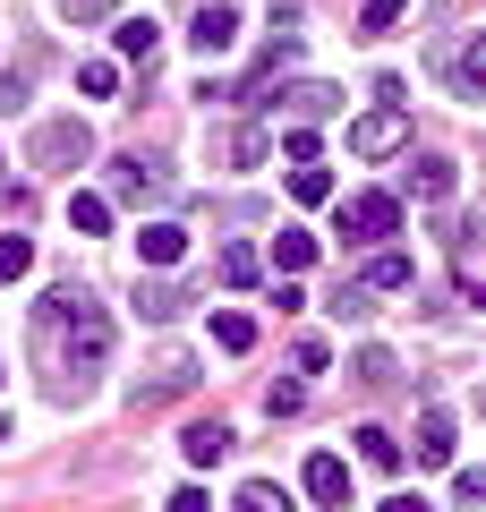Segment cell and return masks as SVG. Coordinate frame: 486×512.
Segmentation results:
<instances>
[{"label":"cell","instance_id":"6da1fadb","mask_svg":"<svg viewBox=\"0 0 486 512\" xmlns=\"http://www.w3.org/2000/svg\"><path fill=\"white\" fill-rule=\"evenodd\" d=\"M43 325L60 333V367H77V384L111 359V316H103V299H94L86 282H60V291L43 299Z\"/></svg>","mask_w":486,"mask_h":512},{"label":"cell","instance_id":"7a4b0ae2","mask_svg":"<svg viewBox=\"0 0 486 512\" xmlns=\"http://www.w3.org/2000/svg\"><path fill=\"white\" fill-rule=\"evenodd\" d=\"M427 69L444 77L452 103H478V94H486V35H478V26H461L452 43H435V52H427Z\"/></svg>","mask_w":486,"mask_h":512},{"label":"cell","instance_id":"3957f363","mask_svg":"<svg viewBox=\"0 0 486 512\" xmlns=\"http://www.w3.org/2000/svg\"><path fill=\"white\" fill-rule=\"evenodd\" d=\"M393 231H401V197H384V188L342 197V239H350V248H384Z\"/></svg>","mask_w":486,"mask_h":512},{"label":"cell","instance_id":"277c9868","mask_svg":"<svg viewBox=\"0 0 486 512\" xmlns=\"http://www.w3.org/2000/svg\"><path fill=\"white\" fill-rule=\"evenodd\" d=\"M26 163H35V171H77V163H94V128H86V120H43L35 146H26Z\"/></svg>","mask_w":486,"mask_h":512},{"label":"cell","instance_id":"5b68a950","mask_svg":"<svg viewBox=\"0 0 486 512\" xmlns=\"http://www.w3.org/2000/svg\"><path fill=\"white\" fill-rule=\"evenodd\" d=\"M188 43H197V60H222L239 43V9H231V0H205L197 18H188Z\"/></svg>","mask_w":486,"mask_h":512},{"label":"cell","instance_id":"8992f818","mask_svg":"<svg viewBox=\"0 0 486 512\" xmlns=\"http://www.w3.org/2000/svg\"><path fill=\"white\" fill-rule=\"evenodd\" d=\"M410 146V111H367L350 120V154H401Z\"/></svg>","mask_w":486,"mask_h":512},{"label":"cell","instance_id":"52a82bcc","mask_svg":"<svg viewBox=\"0 0 486 512\" xmlns=\"http://www.w3.org/2000/svg\"><path fill=\"white\" fill-rule=\"evenodd\" d=\"M162 188H171V171L145 163V154H137V163H111V197H120V205H154Z\"/></svg>","mask_w":486,"mask_h":512},{"label":"cell","instance_id":"ba28073f","mask_svg":"<svg viewBox=\"0 0 486 512\" xmlns=\"http://www.w3.org/2000/svg\"><path fill=\"white\" fill-rule=\"evenodd\" d=\"M307 495H316V512H350V470H342V453H316V461H307Z\"/></svg>","mask_w":486,"mask_h":512},{"label":"cell","instance_id":"9c48e42d","mask_svg":"<svg viewBox=\"0 0 486 512\" xmlns=\"http://www.w3.org/2000/svg\"><path fill=\"white\" fill-rule=\"evenodd\" d=\"M452 453H461V427H452V410H427V419H418V470H444Z\"/></svg>","mask_w":486,"mask_h":512},{"label":"cell","instance_id":"30bf717a","mask_svg":"<svg viewBox=\"0 0 486 512\" xmlns=\"http://www.w3.org/2000/svg\"><path fill=\"white\" fill-rule=\"evenodd\" d=\"M180 453L197 461V470H214V461L231 453V427H222V419H188V427H180Z\"/></svg>","mask_w":486,"mask_h":512},{"label":"cell","instance_id":"8fae6325","mask_svg":"<svg viewBox=\"0 0 486 512\" xmlns=\"http://www.w3.org/2000/svg\"><path fill=\"white\" fill-rule=\"evenodd\" d=\"M128 308H137L145 325H171V316H188V291H180V282H137Z\"/></svg>","mask_w":486,"mask_h":512},{"label":"cell","instance_id":"7c38bea8","mask_svg":"<svg viewBox=\"0 0 486 512\" xmlns=\"http://www.w3.org/2000/svg\"><path fill=\"white\" fill-rule=\"evenodd\" d=\"M137 256H145V265H180V256H188V231H180V222H145V231H137Z\"/></svg>","mask_w":486,"mask_h":512},{"label":"cell","instance_id":"4fadbf2b","mask_svg":"<svg viewBox=\"0 0 486 512\" xmlns=\"http://www.w3.org/2000/svg\"><path fill=\"white\" fill-rule=\"evenodd\" d=\"M401 188H410L418 205H435V197H452V163H435V154H418V163L401 171Z\"/></svg>","mask_w":486,"mask_h":512},{"label":"cell","instance_id":"5bb4252c","mask_svg":"<svg viewBox=\"0 0 486 512\" xmlns=\"http://www.w3.org/2000/svg\"><path fill=\"white\" fill-rule=\"evenodd\" d=\"M111 43H120V60H145V69H154L162 26H154V18H128V26H111Z\"/></svg>","mask_w":486,"mask_h":512},{"label":"cell","instance_id":"9a60e30c","mask_svg":"<svg viewBox=\"0 0 486 512\" xmlns=\"http://www.w3.org/2000/svg\"><path fill=\"white\" fill-rule=\"evenodd\" d=\"M410 282H418V265H410L401 248H384L376 265H367V282H359V291H410Z\"/></svg>","mask_w":486,"mask_h":512},{"label":"cell","instance_id":"2e32d148","mask_svg":"<svg viewBox=\"0 0 486 512\" xmlns=\"http://www.w3.org/2000/svg\"><path fill=\"white\" fill-rule=\"evenodd\" d=\"M265 154H273V137H265V128H231V137H222V163H231V171H256Z\"/></svg>","mask_w":486,"mask_h":512},{"label":"cell","instance_id":"e0dca14e","mask_svg":"<svg viewBox=\"0 0 486 512\" xmlns=\"http://www.w3.org/2000/svg\"><path fill=\"white\" fill-rule=\"evenodd\" d=\"M307 265H316V239H307V231H282V239H273V274H282V282H299Z\"/></svg>","mask_w":486,"mask_h":512},{"label":"cell","instance_id":"ac0fdd59","mask_svg":"<svg viewBox=\"0 0 486 512\" xmlns=\"http://www.w3.org/2000/svg\"><path fill=\"white\" fill-rule=\"evenodd\" d=\"M188 384H197V367H188V359H154V384H137V410L162 402V393H188Z\"/></svg>","mask_w":486,"mask_h":512},{"label":"cell","instance_id":"d6986e66","mask_svg":"<svg viewBox=\"0 0 486 512\" xmlns=\"http://www.w3.org/2000/svg\"><path fill=\"white\" fill-rule=\"evenodd\" d=\"M401 18H410V0H367V9H359V35L384 43V35H401Z\"/></svg>","mask_w":486,"mask_h":512},{"label":"cell","instance_id":"ffe728a7","mask_svg":"<svg viewBox=\"0 0 486 512\" xmlns=\"http://www.w3.org/2000/svg\"><path fill=\"white\" fill-rule=\"evenodd\" d=\"M290 111L324 120V111H342V86H324V77H299V86H290Z\"/></svg>","mask_w":486,"mask_h":512},{"label":"cell","instance_id":"44dd1931","mask_svg":"<svg viewBox=\"0 0 486 512\" xmlns=\"http://www.w3.org/2000/svg\"><path fill=\"white\" fill-rule=\"evenodd\" d=\"M359 461L367 470H401V436L393 427H359Z\"/></svg>","mask_w":486,"mask_h":512},{"label":"cell","instance_id":"7402d4cb","mask_svg":"<svg viewBox=\"0 0 486 512\" xmlns=\"http://www.w3.org/2000/svg\"><path fill=\"white\" fill-rule=\"evenodd\" d=\"M18 274H35V239H26V231H0V282H18Z\"/></svg>","mask_w":486,"mask_h":512},{"label":"cell","instance_id":"603a6c76","mask_svg":"<svg viewBox=\"0 0 486 512\" xmlns=\"http://www.w3.org/2000/svg\"><path fill=\"white\" fill-rule=\"evenodd\" d=\"M214 350H231V359H239V350H256V325H248L239 308H222V316H214Z\"/></svg>","mask_w":486,"mask_h":512},{"label":"cell","instance_id":"cb8c5ba5","mask_svg":"<svg viewBox=\"0 0 486 512\" xmlns=\"http://www.w3.org/2000/svg\"><path fill=\"white\" fill-rule=\"evenodd\" d=\"M290 197H299V205H324V197H333V171H324V163H299V171H290Z\"/></svg>","mask_w":486,"mask_h":512},{"label":"cell","instance_id":"d4e9b609","mask_svg":"<svg viewBox=\"0 0 486 512\" xmlns=\"http://www.w3.org/2000/svg\"><path fill=\"white\" fill-rule=\"evenodd\" d=\"M103 222H111V205L77 188V197H69V231H77V239H94V231H103Z\"/></svg>","mask_w":486,"mask_h":512},{"label":"cell","instance_id":"484cf974","mask_svg":"<svg viewBox=\"0 0 486 512\" xmlns=\"http://www.w3.org/2000/svg\"><path fill=\"white\" fill-rule=\"evenodd\" d=\"M231 512H290V504H282V487H273V478H248Z\"/></svg>","mask_w":486,"mask_h":512},{"label":"cell","instance_id":"4316f807","mask_svg":"<svg viewBox=\"0 0 486 512\" xmlns=\"http://www.w3.org/2000/svg\"><path fill=\"white\" fill-rule=\"evenodd\" d=\"M256 274H265V265H256V248H222V282H231V291H248Z\"/></svg>","mask_w":486,"mask_h":512},{"label":"cell","instance_id":"83f0119b","mask_svg":"<svg viewBox=\"0 0 486 512\" xmlns=\"http://www.w3.org/2000/svg\"><path fill=\"white\" fill-rule=\"evenodd\" d=\"M307 402V384L299 376H282V384H265V410H273V419H290V410H299Z\"/></svg>","mask_w":486,"mask_h":512},{"label":"cell","instance_id":"f1b7e54d","mask_svg":"<svg viewBox=\"0 0 486 512\" xmlns=\"http://www.w3.org/2000/svg\"><path fill=\"white\" fill-rule=\"evenodd\" d=\"M359 376L367 384H401V359H393V350H359Z\"/></svg>","mask_w":486,"mask_h":512},{"label":"cell","instance_id":"f546056e","mask_svg":"<svg viewBox=\"0 0 486 512\" xmlns=\"http://www.w3.org/2000/svg\"><path fill=\"white\" fill-rule=\"evenodd\" d=\"M77 86H86V94H120V69H111V60H86V69H77Z\"/></svg>","mask_w":486,"mask_h":512},{"label":"cell","instance_id":"4dcf8cb0","mask_svg":"<svg viewBox=\"0 0 486 512\" xmlns=\"http://www.w3.org/2000/svg\"><path fill=\"white\" fill-rule=\"evenodd\" d=\"M367 308H376V291H359V282H350V291H342V299H333V316H342V325H359V316H367Z\"/></svg>","mask_w":486,"mask_h":512},{"label":"cell","instance_id":"1f68e13d","mask_svg":"<svg viewBox=\"0 0 486 512\" xmlns=\"http://www.w3.org/2000/svg\"><path fill=\"white\" fill-rule=\"evenodd\" d=\"M452 504H486V478L478 470H452Z\"/></svg>","mask_w":486,"mask_h":512},{"label":"cell","instance_id":"d6a6232c","mask_svg":"<svg viewBox=\"0 0 486 512\" xmlns=\"http://www.w3.org/2000/svg\"><path fill=\"white\" fill-rule=\"evenodd\" d=\"M60 9H69L77 26H103V18H111V0H60Z\"/></svg>","mask_w":486,"mask_h":512},{"label":"cell","instance_id":"836d02e7","mask_svg":"<svg viewBox=\"0 0 486 512\" xmlns=\"http://www.w3.org/2000/svg\"><path fill=\"white\" fill-rule=\"evenodd\" d=\"M171 512H214V495H205V487H180V495H171Z\"/></svg>","mask_w":486,"mask_h":512},{"label":"cell","instance_id":"e575fe53","mask_svg":"<svg viewBox=\"0 0 486 512\" xmlns=\"http://www.w3.org/2000/svg\"><path fill=\"white\" fill-rule=\"evenodd\" d=\"M18 103H26V77L9 69V77H0V111H18Z\"/></svg>","mask_w":486,"mask_h":512},{"label":"cell","instance_id":"d590c367","mask_svg":"<svg viewBox=\"0 0 486 512\" xmlns=\"http://www.w3.org/2000/svg\"><path fill=\"white\" fill-rule=\"evenodd\" d=\"M384 512H427V504H410V495H393V504H384Z\"/></svg>","mask_w":486,"mask_h":512},{"label":"cell","instance_id":"8d00e7d4","mask_svg":"<svg viewBox=\"0 0 486 512\" xmlns=\"http://www.w3.org/2000/svg\"><path fill=\"white\" fill-rule=\"evenodd\" d=\"M0 436H9V419H0Z\"/></svg>","mask_w":486,"mask_h":512}]
</instances>
